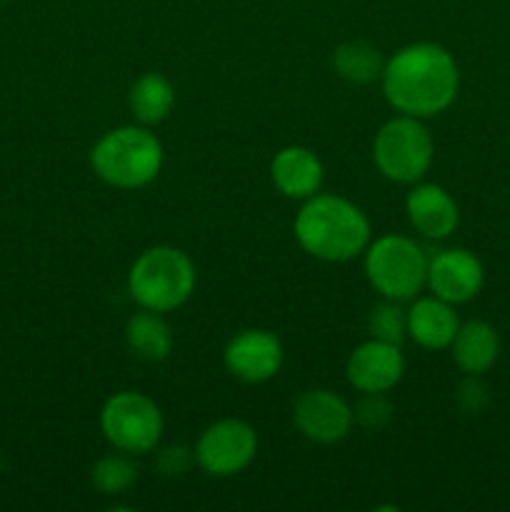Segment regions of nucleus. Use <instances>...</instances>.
Masks as SVG:
<instances>
[{
    "instance_id": "f257e3e1",
    "label": "nucleus",
    "mask_w": 510,
    "mask_h": 512,
    "mask_svg": "<svg viewBox=\"0 0 510 512\" xmlns=\"http://www.w3.org/2000/svg\"><path fill=\"white\" fill-rule=\"evenodd\" d=\"M380 85L390 108L410 118H435L455 103L460 68L440 43H410L383 65Z\"/></svg>"
},
{
    "instance_id": "f03ea898",
    "label": "nucleus",
    "mask_w": 510,
    "mask_h": 512,
    "mask_svg": "<svg viewBox=\"0 0 510 512\" xmlns=\"http://www.w3.org/2000/svg\"><path fill=\"white\" fill-rule=\"evenodd\" d=\"M300 248L323 263H348L365 253L370 220L353 200L335 193H315L303 200L293 223Z\"/></svg>"
},
{
    "instance_id": "7ed1b4c3",
    "label": "nucleus",
    "mask_w": 510,
    "mask_h": 512,
    "mask_svg": "<svg viewBox=\"0 0 510 512\" xmlns=\"http://www.w3.org/2000/svg\"><path fill=\"white\" fill-rule=\"evenodd\" d=\"M163 143L145 125L108 130L90 150L93 173L118 190H140L163 170Z\"/></svg>"
},
{
    "instance_id": "20e7f679",
    "label": "nucleus",
    "mask_w": 510,
    "mask_h": 512,
    "mask_svg": "<svg viewBox=\"0 0 510 512\" xmlns=\"http://www.w3.org/2000/svg\"><path fill=\"white\" fill-rule=\"evenodd\" d=\"M198 273L188 253L173 245H153L130 265L128 293L143 310L170 313L193 295Z\"/></svg>"
},
{
    "instance_id": "39448f33",
    "label": "nucleus",
    "mask_w": 510,
    "mask_h": 512,
    "mask_svg": "<svg viewBox=\"0 0 510 512\" xmlns=\"http://www.w3.org/2000/svg\"><path fill=\"white\" fill-rule=\"evenodd\" d=\"M365 278L380 298L405 300L418 298L428 280V255L413 238L400 233L380 235L365 248Z\"/></svg>"
},
{
    "instance_id": "423d86ee",
    "label": "nucleus",
    "mask_w": 510,
    "mask_h": 512,
    "mask_svg": "<svg viewBox=\"0 0 510 512\" xmlns=\"http://www.w3.org/2000/svg\"><path fill=\"white\" fill-rule=\"evenodd\" d=\"M435 158V143L420 118L395 115L375 133L373 160L380 175L400 185H415L425 178Z\"/></svg>"
},
{
    "instance_id": "0eeeda50",
    "label": "nucleus",
    "mask_w": 510,
    "mask_h": 512,
    "mask_svg": "<svg viewBox=\"0 0 510 512\" xmlns=\"http://www.w3.org/2000/svg\"><path fill=\"white\" fill-rule=\"evenodd\" d=\"M100 430L120 453L145 455L158 448L165 420L153 398L138 390H123L105 400L100 410Z\"/></svg>"
},
{
    "instance_id": "6e6552de",
    "label": "nucleus",
    "mask_w": 510,
    "mask_h": 512,
    "mask_svg": "<svg viewBox=\"0 0 510 512\" xmlns=\"http://www.w3.org/2000/svg\"><path fill=\"white\" fill-rule=\"evenodd\" d=\"M195 463L210 478H233L243 473L258 453V433L240 418L215 420L195 443Z\"/></svg>"
},
{
    "instance_id": "1a4fd4ad",
    "label": "nucleus",
    "mask_w": 510,
    "mask_h": 512,
    "mask_svg": "<svg viewBox=\"0 0 510 512\" xmlns=\"http://www.w3.org/2000/svg\"><path fill=\"white\" fill-rule=\"evenodd\" d=\"M223 363L240 383H268L283 368V343L270 330H243L225 345Z\"/></svg>"
},
{
    "instance_id": "9d476101",
    "label": "nucleus",
    "mask_w": 510,
    "mask_h": 512,
    "mask_svg": "<svg viewBox=\"0 0 510 512\" xmlns=\"http://www.w3.org/2000/svg\"><path fill=\"white\" fill-rule=\"evenodd\" d=\"M293 423L313 443L333 445L353 430V408L333 390H305L293 405Z\"/></svg>"
},
{
    "instance_id": "9b49d317",
    "label": "nucleus",
    "mask_w": 510,
    "mask_h": 512,
    "mask_svg": "<svg viewBox=\"0 0 510 512\" xmlns=\"http://www.w3.org/2000/svg\"><path fill=\"white\" fill-rule=\"evenodd\" d=\"M425 285L430 293L450 305H463L478 298L485 285V268L475 253L465 248L438 250L428 260V280Z\"/></svg>"
},
{
    "instance_id": "f8f14e48",
    "label": "nucleus",
    "mask_w": 510,
    "mask_h": 512,
    "mask_svg": "<svg viewBox=\"0 0 510 512\" xmlns=\"http://www.w3.org/2000/svg\"><path fill=\"white\" fill-rule=\"evenodd\" d=\"M348 383L358 393H388L403 380L405 358L400 345L370 338L358 345L345 363Z\"/></svg>"
},
{
    "instance_id": "ddd939ff",
    "label": "nucleus",
    "mask_w": 510,
    "mask_h": 512,
    "mask_svg": "<svg viewBox=\"0 0 510 512\" xmlns=\"http://www.w3.org/2000/svg\"><path fill=\"white\" fill-rule=\"evenodd\" d=\"M410 225L428 240H445L458 230L460 208L453 195L435 183H415L405 198Z\"/></svg>"
},
{
    "instance_id": "4468645a",
    "label": "nucleus",
    "mask_w": 510,
    "mask_h": 512,
    "mask_svg": "<svg viewBox=\"0 0 510 512\" xmlns=\"http://www.w3.org/2000/svg\"><path fill=\"white\" fill-rule=\"evenodd\" d=\"M273 185L290 200H308L320 193L325 180L323 160L303 145H288L278 150L270 163Z\"/></svg>"
},
{
    "instance_id": "2eb2a0df",
    "label": "nucleus",
    "mask_w": 510,
    "mask_h": 512,
    "mask_svg": "<svg viewBox=\"0 0 510 512\" xmlns=\"http://www.w3.org/2000/svg\"><path fill=\"white\" fill-rule=\"evenodd\" d=\"M408 315V338L425 350H445L453 343L460 328L455 305L445 303L438 295L413 298Z\"/></svg>"
},
{
    "instance_id": "dca6fc26",
    "label": "nucleus",
    "mask_w": 510,
    "mask_h": 512,
    "mask_svg": "<svg viewBox=\"0 0 510 512\" xmlns=\"http://www.w3.org/2000/svg\"><path fill=\"white\" fill-rule=\"evenodd\" d=\"M453 360L463 375H483L498 363L500 335L488 320H468L460 323L453 343Z\"/></svg>"
},
{
    "instance_id": "f3484780",
    "label": "nucleus",
    "mask_w": 510,
    "mask_h": 512,
    "mask_svg": "<svg viewBox=\"0 0 510 512\" xmlns=\"http://www.w3.org/2000/svg\"><path fill=\"white\" fill-rule=\"evenodd\" d=\"M125 345L135 358L160 363L173 350V330L163 320V313L140 310L125 325Z\"/></svg>"
},
{
    "instance_id": "a211bd4d",
    "label": "nucleus",
    "mask_w": 510,
    "mask_h": 512,
    "mask_svg": "<svg viewBox=\"0 0 510 512\" xmlns=\"http://www.w3.org/2000/svg\"><path fill=\"white\" fill-rule=\"evenodd\" d=\"M130 113L140 125H158L173 113L175 88L165 75L145 73L130 85L128 93Z\"/></svg>"
},
{
    "instance_id": "6ab92c4d",
    "label": "nucleus",
    "mask_w": 510,
    "mask_h": 512,
    "mask_svg": "<svg viewBox=\"0 0 510 512\" xmlns=\"http://www.w3.org/2000/svg\"><path fill=\"white\" fill-rule=\"evenodd\" d=\"M383 55L375 45L363 43V40H350V43L338 45L333 50V68L343 80L355 85H368L380 80L383 73Z\"/></svg>"
},
{
    "instance_id": "aec40b11",
    "label": "nucleus",
    "mask_w": 510,
    "mask_h": 512,
    "mask_svg": "<svg viewBox=\"0 0 510 512\" xmlns=\"http://www.w3.org/2000/svg\"><path fill=\"white\" fill-rule=\"evenodd\" d=\"M135 480H138V468L128 458V453H120V450L95 460L93 470H90V483L103 495L125 493L128 488H133Z\"/></svg>"
},
{
    "instance_id": "412c9836",
    "label": "nucleus",
    "mask_w": 510,
    "mask_h": 512,
    "mask_svg": "<svg viewBox=\"0 0 510 512\" xmlns=\"http://www.w3.org/2000/svg\"><path fill=\"white\" fill-rule=\"evenodd\" d=\"M368 333L370 338L393 345H400L408 338V315L400 308L398 300L383 298L373 305L368 313Z\"/></svg>"
},
{
    "instance_id": "4be33fe9",
    "label": "nucleus",
    "mask_w": 510,
    "mask_h": 512,
    "mask_svg": "<svg viewBox=\"0 0 510 512\" xmlns=\"http://www.w3.org/2000/svg\"><path fill=\"white\" fill-rule=\"evenodd\" d=\"M353 418L358 420L363 428L378 430L390 423V418H393V405L385 398V393H363L360 403L355 405Z\"/></svg>"
},
{
    "instance_id": "5701e85b",
    "label": "nucleus",
    "mask_w": 510,
    "mask_h": 512,
    "mask_svg": "<svg viewBox=\"0 0 510 512\" xmlns=\"http://www.w3.org/2000/svg\"><path fill=\"white\" fill-rule=\"evenodd\" d=\"M195 463V453L185 445H168L155 455V470L165 478H178V475L188 473L190 465Z\"/></svg>"
},
{
    "instance_id": "b1692460",
    "label": "nucleus",
    "mask_w": 510,
    "mask_h": 512,
    "mask_svg": "<svg viewBox=\"0 0 510 512\" xmlns=\"http://www.w3.org/2000/svg\"><path fill=\"white\" fill-rule=\"evenodd\" d=\"M455 403L463 413L478 415L480 410L488 405V388L483 385L480 375H465L458 385V393H455Z\"/></svg>"
}]
</instances>
